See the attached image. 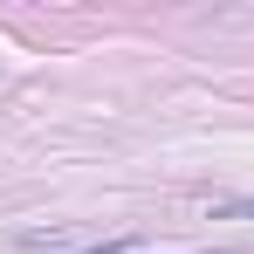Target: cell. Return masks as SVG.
<instances>
[]
</instances>
